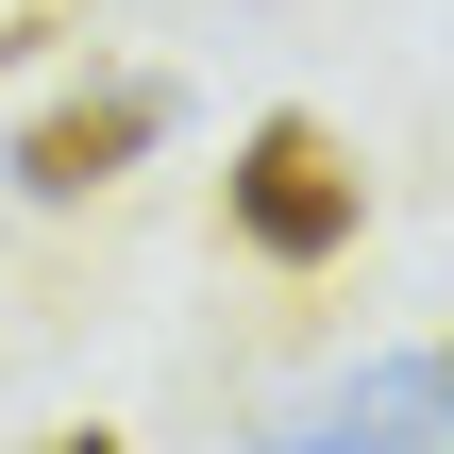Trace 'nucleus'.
Here are the masks:
<instances>
[{
  "label": "nucleus",
  "instance_id": "1",
  "mask_svg": "<svg viewBox=\"0 0 454 454\" xmlns=\"http://www.w3.org/2000/svg\"><path fill=\"white\" fill-rule=\"evenodd\" d=\"M219 219L270 253V270H320V253H354V219H371V168H354V135L337 118H253L236 135V168H219Z\"/></svg>",
  "mask_w": 454,
  "mask_h": 454
},
{
  "label": "nucleus",
  "instance_id": "5",
  "mask_svg": "<svg viewBox=\"0 0 454 454\" xmlns=\"http://www.w3.org/2000/svg\"><path fill=\"white\" fill-rule=\"evenodd\" d=\"M0 51H17V34H0Z\"/></svg>",
  "mask_w": 454,
  "mask_h": 454
},
{
  "label": "nucleus",
  "instance_id": "2",
  "mask_svg": "<svg viewBox=\"0 0 454 454\" xmlns=\"http://www.w3.org/2000/svg\"><path fill=\"white\" fill-rule=\"evenodd\" d=\"M270 454H454V371L438 354H371V371H337L320 404H286Z\"/></svg>",
  "mask_w": 454,
  "mask_h": 454
},
{
  "label": "nucleus",
  "instance_id": "6",
  "mask_svg": "<svg viewBox=\"0 0 454 454\" xmlns=\"http://www.w3.org/2000/svg\"><path fill=\"white\" fill-rule=\"evenodd\" d=\"M438 371H454V354H438Z\"/></svg>",
  "mask_w": 454,
  "mask_h": 454
},
{
  "label": "nucleus",
  "instance_id": "4",
  "mask_svg": "<svg viewBox=\"0 0 454 454\" xmlns=\"http://www.w3.org/2000/svg\"><path fill=\"white\" fill-rule=\"evenodd\" d=\"M51 454H118V438H51Z\"/></svg>",
  "mask_w": 454,
  "mask_h": 454
},
{
  "label": "nucleus",
  "instance_id": "3",
  "mask_svg": "<svg viewBox=\"0 0 454 454\" xmlns=\"http://www.w3.org/2000/svg\"><path fill=\"white\" fill-rule=\"evenodd\" d=\"M152 135H168V84H67V101H34V135H17V202H101Z\"/></svg>",
  "mask_w": 454,
  "mask_h": 454
}]
</instances>
